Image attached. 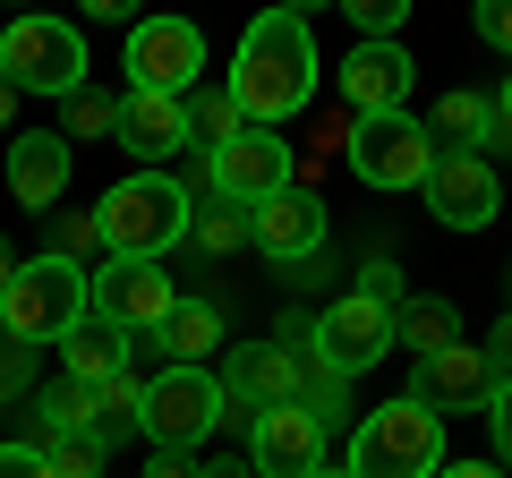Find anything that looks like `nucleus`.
<instances>
[{
  "label": "nucleus",
  "instance_id": "c9c22d12",
  "mask_svg": "<svg viewBox=\"0 0 512 478\" xmlns=\"http://www.w3.org/2000/svg\"><path fill=\"white\" fill-rule=\"evenodd\" d=\"M487 359H495V376H512V316L487 333Z\"/></svg>",
  "mask_w": 512,
  "mask_h": 478
},
{
  "label": "nucleus",
  "instance_id": "c756f323",
  "mask_svg": "<svg viewBox=\"0 0 512 478\" xmlns=\"http://www.w3.org/2000/svg\"><path fill=\"white\" fill-rule=\"evenodd\" d=\"M402 9H410V0H350V26H359V43H393Z\"/></svg>",
  "mask_w": 512,
  "mask_h": 478
},
{
  "label": "nucleus",
  "instance_id": "ea45409f",
  "mask_svg": "<svg viewBox=\"0 0 512 478\" xmlns=\"http://www.w3.org/2000/svg\"><path fill=\"white\" fill-rule=\"evenodd\" d=\"M9 274H18V257H9V248H0V291H9Z\"/></svg>",
  "mask_w": 512,
  "mask_h": 478
},
{
  "label": "nucleus",
  "instance_id": "72a5a7b5",
  "mask_svg": "<svg viewBox=\"0 0 512 478\" xmlns=\"http://www.w3.org/2000/svg\"><path fill=\"white\" fill-rule=\"evenodd\" d=\"M478 35H487L495 52L512 60V0H478Z\"/></svg>",
  "mask_w": 512,
  "mask_h": 478
},
{
  "label": "nucleus",
  "instance_id": "dca6fc26",
  "mask_svg": "<svg viewBox=\"0 0 512 478\" xmlns=\"http://www.w3.org/2000/svg\"><path fill=\"white\" fill-rule=\"evenodd\" d=\"M342 94H350L359 120L402 111V94H410V52H402V43H359V52L342 60Z\"/></svg>",
  "mask_w": 512,
  "mask_h": 478
},
{
  "label": "nucleus",
  "instance_id": "473e14b6",
  "mask_svg": "<svg viewBox=\"0 0 512 478\" xmlns=\"http://www.w3.org/2000/svg\"><path fill=\"white\" fill-rule=\"evenodd\" d=\"M94 239H103V231H94V214H60V257H69V265L94 257ZM86 274H94V265H86Z\"/></svg>",
  "mask_w": 512,
  "mask_h": 478
},
{
  "label": "nucleus",
  "instance_id": "f8f14e48",
  "mask_svg": "<svg viewBox=\"0 0 512 478\" xmlns=\"http://www.w3.org/2000/svg\"><path fill=\"white\" fill-rule=\"evenodd\" d=\"M248 470L256 478H316L325 470V419L308 402H274L248 427Z\"/></svg>",
  "mask_w": 512,
  "mask_h": 478
},
{
  "label": "nucleus",
  "instance_id": "cd10ccee",
  "mask_svg": "<svg viewBox=\"0 0 512 478\" xmlns=\"http://www.w3.org/2000/svg\"><path fill=\"white\" fill-rule=\"evenodd\" d=\"M43 453H52L60 478H94V470H103V436H52Z\"/></svg>",
  "mask_w": 512,
  "mask_h": 478
},
{
  "label": "nucleus",
  "instance_id": "423d86ee",
  "mask_svg": "<svg viewBox=\"0 0 512 478\" xmlns=\"http://www.w3.org/2000/svg\"><path fill=\"white\" fill-rule=\"evenodd\" d=\"M137 427L154 436V453H197L205 436H222V376L214 368H163L146 376V410Z\"/></svg>",
  "mask_w": 512,
  "mask_h": 478
},
{
  "label": "nucleus",
  "instance_id": "a878e982",
  "mask_svg": "<svg viewBox=\"0 0 512 478\" xmlns=\"http://www.w3.org/2000/svg\"><path fill=\"white\" fill-rule=\"evenodd\" d=\"M60 137H69V146H94V137H120V94H69V129H60Z\"/></svg>",
  "mask_w": 512,
  "mask_h": 478
},
{
  "label": "nucleus",
  "instance_id": "1a4fd4ad",
  "mask_svg": "<svg viewBox=\"0 0 512 478\" xmlns=\"http://www.w3.org/2000/svg\"><path fill=\"white\" fill-rule=\"evenodd\" d=\"M205 69V35L188 18H137L128 26V94H197Z\"/></svg>",
  "mask_w": 512,
  "mask_h": 478
},
{
  "label": "nucleus",
  "instance_id": "4468645a",
  "mask_svg": "<svg viewBox=\"0 0 512 478\" xmlns=\"http://www.w3.org/2000/svg\"><path fill=\"white\" fill-rule=\"evenodd\" d=\"M495 385H504V376H495L487 342H453V350H436V359H419V385H410V402H427V410L444 419V410L487 402Z\"/></svg>",
  "mask_w": 512,
  "mask_h": 478
},
{
  "label": "nucleus",
  "instance_id": "393cba45",
  "mask_svg": "<svg viewBox=\"0 0 512 478\" xmlns=\"http://www.w3.org/2000/svg\"><path fill=\"white\" fill-rule=\"evenodd\" d=\"M188 239H197L205 257H239V248H248V239H256V222L239 214V205H205V214L188 222Z\"/></svg>",
  "mask_w": 512,
  "mask_h": 478
},
{
  "label": "nucleus",
  "instance_id": "a211bd4d",
  "mask_svg": "<svg viewBox=\"0 0 512 478\" xmlns=\"http://www.w3.org/2000/svg\"><path fill=\"white\" fill-rule=\"evenodd\" d=\"M120 146L154 171L163 154L188 146V103L180 94H120Z\"/></svg>",
  "mask_w": 512,
  "mask_h": 478
},
{
  "label": "nucleus",
  "instance_id": "e433bc0d",
  "mask_svg": "<svg viewBox=\"0 0 512 478\" xmlns=\"http://www.w3.org/2000/svg\"><path fill=\"white\" fill-rule=\"evenodd\" d=\"M18 376H26V350H18V342H0V393L18 385Z\"/></svg>",
  "mask_w": 512,
  "mask_h": 478
},
{
  "label": "nucleus",
  "instance_id": "79ce46f5",
  "mask_svg": "<svg viewBox=\"0 0 512 478\" xmlns=\"http://www.w3.org/2000/svg\"><path fill=\"white\" fill-rule=\"evenodd\" d=\"M504 94H512V77H504Z\"/></svg>",
  "mask_w": 512,
  "mask_h": 478
},
{
  "label": "nucleus",
  "instance_id": "7ed1b4c3",
  "mask_svg": "<svg viewBox=\"0 0 512 478\" xmlns=\"http://www.w3.org/2000/svg\"><path fill=\"white\" fill-rule=\"evenodd\" d=\"M86 316H94V291H86V265H69V257H26L18 274H9V291H0V333L18 350L60 342V333H77Z\"/></svg>",
  "mask_w": 512,
  "mask_h": 478
},
{
  "label": "nucleus",
  "instance_id": "412c9836",
  "mask_svg": "<svg viewBox=\"0 0 512 478\" xmlns=\"http://www.w3.org/2000/svg\"><path fill=\"white\" fill-rule=\"evenodd\" d=\"M427 137H444V154L495 146V103H487V94H470V86H453V94L436 103V120H427Z\"/></svg>",
  "mask_w": 512,
  "mask_h": 478
},
{
  "label": "nucleus",
  "instance_id": "5701e85b",
  "mask_svg": "<svg viewBox=\"0 0 512 478\" xmlns=\"http://www.w3.org/2000/svg\"><path fill=\"white\" fill-rule=\"evenodd\" d=\"M35 419H43V444H52V436H103V427H94V393H86V385L43 393V402H35Z\"/></svg>",
  "mask_w": 512,
  "mask_h": 478
},
{
  "label": "nucleus",
  "instance_id": "a18cd8bd",
  "mask_svg": "<svg viewBox=\"0 0 512 478\" xmlns=\"http://www.w3.org/2000/svg\"><path fill=\"white\" fill-rule=\"evenodd\" d=\"M248 478H256V470H248Z\"/></svg>",
  "mask_w": 512,
  "mask_h": 478
},
{
  "label": "nucleus",
  "instance_id": "a19ab883",
  "mask_svg": "<svg viewBox=\"0 0 512 478\" xmlns=\"http://www.w3.org/2000/svg\"><path fill=\"white\" fill-rule=\"evenodd\" d=\"M316 478H350V470H316Z\"/></svg>",
  "mask_w": 512,
  "mask_h": 478
},
{
  "label": "nucleus",
  "instance_id": "2eb2a0df",
  "mask_svg": "<svg viewBox=\"0 0 512 478\" xmlns=\"http://www.w3.org/2000/svg\"><path fill=\"white\" fill-rule=\"evenodd\" d=\"M9 197H18L26 214H52V205L69 197V137H52V129L9 137Z\"/></svg>",
  "mask_w": 512,
  "mask_h": 478
},
{
  "label": "nucleus",
  "instance_id": "b1692460",
  "mask_svg": "<svg viewBox=\"0 0 512 478\" xmlns=\"http://www.w3.org/2000/svg\"><path fill=\"white\" fill-rule=\"evenodd\" d=\"M239 129H248V120H239L231 86H214V94H188V137H205V154H214V146H231Z\"/></svg>",
  "mask_w": 512,
  "mask_h": 478
},
{
  "label": "nucleus",
  "instance_id": "f03ea898",
  "mask_svg": "<svg viewBox=\"0 0 512 478\" xmlns=\"http://www.w3.org/2000/svg\"><path fill=\"white\" fill-rule=\"evenodd\" d=\"M188 222H197V205H188V188L171 180V171H137V180H120L103 205H94L103 248L128 257V265H163V248H180Z\"/></svg>",
  "mask_w": 512,
  "mask_h": 478
},
{
  "label": "nucleus",
  "instance_id": "9d476101",
  "mask_svg": "<svg viewBox=\"0 0 512 478\" xmlns=\"http://www.w3.org/2000/svg\"><path fill=\"white\" fill-rule=\"evenodd\" d=\"M308 359H316L325 376H342V385H350V376H367L376 359H393V308H376V299H359V291L333 299V308L316 316Z\"/></svg>",
  "mask_w": 512,
  "mask_h": 478
},
{
  "label": "nucleus",
  "instance_id": "f257e3e1",
  "mask_svg": "<svg viewBox=\"0 0 512 478\" xmlns=\"http://www.w3.org/2000/svg\"><path fill=\"white\" fill-rule=\"evenodd\" d=\"M316 94V43L299 9H265L231 52V103L248 129H282L291 111H308Z\"/></svg>",
  "mask_w": 512,
  "mask_h": 478
},
{
  "label": "nucleus",
  "instance_id": "0eeeda50",
  "mask_svg": "<svg viewBox=\"0 0 512 478\" xmlns=\"http://www.w3.org/2000/svg\"><path fill=\"white\" fill-rule=\"evenodd\" d=\"M350 171H359L367 188H427V171H436V137H427V120H410V111H384V120H350Z\"/></svg>",
  "mask_w": 512,
  "mask_h": 478
},
{
  "label": "nucleus",
  "instance_id": "6ab92c4d",
  "mask_svg": "<svg viewBox=\"0 0 512 478\" xmlns=\"http://www.w3.org/2000/svg\"><path fill=\"white\" fill-rule=\"evenodd\" d=\"M128 359H137V342H128L120 325H103V316H86L77 333H60V368H69V385H86V393L120 385Z\"/></svg>",
  "mask_w": 512,
  "mask_h": 478
},
{
  "label": "nucleus",
  "instance_id": "37998d69",
  "mask_svg": "<svg viewBox=\"0 0 512 478\" xmlns=\"http://www.w3.org/2000/svg\"><path fill=\"white\" fill-rule=\"evenodd\" d=\"M504 197H512V180H504Z\"/></svg>",
  "mask_w": 512,
  "mask_h": 478
},
{
  "label": "nucleus",
  "instance_id": "f3484780",
  "mask_svg": "<svg viewBox=\"0 0 512 478\" xmlns=\"http://www.w3.org/2000/svg\"><path fill=\"white\" fill-rule=\"evenodd\" d=\"M256 248L274 265H308L316 248H325V197H308V188H282L265 214H256Z\"/></svg>",
  "mask_w": 512,
  "mask_h": 478
},
{
  "label": "nucleus",
  "instance_id": "aec40b11",
  "mask_svg": "<svg viewBox=\"0 0 512 478\" xmlns=\"http://www.w3.org/2000/svg\"><path fill=\"white\" fill-rule=\"evenodd\" d=\"M146 342H163L171 368H205V359L222 350V308L214 299H180V308L163 316V333H146Z\"/></svg>",
  "mask_w": 512,
  "mask_h": 478
},
{
  "label": "nucleus",
  "instance_id": "bb28decb",
  "mask_svg": "<svg viewBox=\"0 0 512 478\" xmlns=\"http://www.w3.org/2000/svg\"><path fill=\"white\" fill-rule=\"evenodd\" d=\"M137 410H146V385H137V376H120V385L94 393V427H137Z\"/></svg>",
  "mask_w": 512,
  "mask_h": 478
},
{
  "label": "nucleus",
  "instance_id": "39448f33",
  "mask_svg": "<svg viewBox=\"0 0 512 478\" xmlns=\"http://www.w3.org/2000/svg\"><path fill=\"white\" fill-rule=\"evenodd\" d=\"M0 86L18 94H86V35L69 18H9L0 26Z\"/></svg>",
  "mask_w": 512,
  "mask_h": 478
},
{
  "label": "nucleus",
  "instance_id": "4be33fe9",
  "mask_svg": "<svg viewBox=\"0 0 512 478\" xmlns=\"http://www.w3.org/2000/svg\"><path fill=\"white\" fill-rule=\"evenodd\" d=\"M393 342L410 350V359H436V350H453V308L444 299H402V316H393Z\"/></svg>",
  "mask_w": 512,
  "mask_h": 478
},
{
  "label": "nucleus",
  "instance_id": "58836bf2",
  "mask_svg": "<svg viewBox=\"0 0 512 478\" xmlns=\"http://www.w3.org/2000/svg\"><path fill=\"white\" fill-rule=\"evenodd\" d=\"M9 120H18V86H0V129H9Z\"/></svg>",
  "mask_w": 512,
  "mask_h": 478
},
{
  "label": "nucleus",
  "instance_id": "2f4dec72",
  "mask_svg": "<svg viewBox=\"0 0 512 478\" xmlns=\"http://www.w3.org/2000/svg\"><path fill=\"white\" fill-rule=\"evenodd\" d=\"M0 478H60L43 444H0Z\"/></svg>",
  "mask_w": 512,
  "mask_h": 478
},
{
  "label": "nucleus",
  "instance_id": "ddd939ff",
  "mask_svg": "<svg viewBox=\"0 0 512 478\" xmlns=\"http://www.w3.org/2000/svg\"><path fill=\"white\" fill-rule=\"evenodd\" d=\"M427 205H436L444 231H487V222L504 214V180H495L487 154H436V171H427Z\"/></svg>",
  "mask_w": 512,
  "mask_h": 478
},
{
  "label": "nucleus",
  "instance_id": "6e6552de",
  "mask_svg": "<svg viewBox=\"0 0 512 478\" xmlns=\"http://www.w3.org/2000/svg\"><path fill=\"white\" fill-rule=\"evenodd\" d=\"M205 171H214V197H222V205H239L248 222L265 214L282 188H299V180H291V146H282L274 129H239L231 146L205 154Z\"/></svg>",
  "mask_w": 512,
  "mask_h": 478
},
{
  "label": "nucleus",
  "instance_id": "7c9ffc66",
  "mask_svg": "<svg viewBox=\"0 0 512 478\" xmlns=\"http://www.w3.org/2000/svg\"><path fill=\"white\" fill-rule=\"evenodd\" d=\"M487 427H495V470H512V376L487 393Z\"/></svg>",
  "mask_w": 512,
  "mask_h": 478
},
{
  "label": "nucleus",
  "instance_id": "4c0bfd02",
  "mask_svg": "<svg viewBox=\"0 0 512 478\" xmlns=\"http://www.w3.org/2000/svg\"><path fill=\"white\" fill-rule=\"evenodd\" d=\"M436 478H504V470H495V461H444Z\"/></svg>",
  "mask_w": 512,
  "mask_h": 478
},
{
  "label": "nucleus",
  "instance_id": "c03bdc74",
  "mask_svg": "<svg viewBox=\"0 0 512 478\" xmlns=\"http://www.w3.org/2000/svg\"><path fill=\"white\" fill-rule=\"evenodd\" d=\"M0 419H9V410H0Z\"/></svg>",
  "mask_w": 512,
  "mask_h": 478
},
{
  "label": "nucleus",
  "instance_id": "9b49d317",
  "mask_svg": "<svg viewBox=\"0 0 512 478\" xmlns=\"http://www.w3.org/2000/svg\"><path fill=\"white\" fill-rule=\"evenodd\" d=\"M86 291H94V316H103V325H120L128 342H137V333H163V316L180 308V291H171L163 265H128V257L94 265Z\"/></svg>",
  "mask_w": 512,
  "mask_h": 478
},
{
  "label": "nucleus",
  "instance_id": "20e7f679",
  "mask_svg": "<svg viewBox=\"0 0 512 478\" xmlns=\"http://www.w3.org/2000/svg\"><path fill=\"white\" fill-rule=\"evenodd\" d=\"M350 478H436L444 470V419L427 402H384L350 427V453H342Z\"/></svg>",
  "mask_w": 512,
  "mask_h": 478
},
{
  "label": "nucleus",
  "instance_id": "c85d7f7f",
  "mask_svg": "<svg viewBox=\"0 0 512 478\" xmlns=\"http://www.w3.org/2000/svg\"><path fill=\"white\" fill-rule=\"evenodd\" d=\"M359 299H376V308H393V316H402V265H393V257H367L359 265Z\"/></svg>",
  "mask_w": 512,
  "mask_h": 478
},
{
  "label": "nucleus",
  "instance_id": "f704fd0d",
  "mask_svg": "<svg viewBox=\"0 0 512 478\" xmlns=\"http://www.w3.org/2000/svg\"><path fill=\"white\" fill-rule=\"evenodd\" d=\"M146 478H205V470H197L188 453H154V461H146Z\"/></svg>",
  "mask_w": 512,
  "mask_h": 478
}]
</instances>
